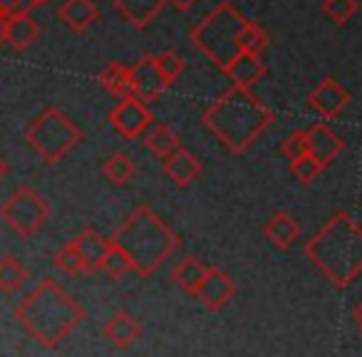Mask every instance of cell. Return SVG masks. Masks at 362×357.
Listing matches in <instances>:
<instances>
[{
  "mask_svg": "<svg viewBox=\"0 0 362 357\" xmlns=\"http://www.w3.org/2000/svg\"><path fill=\"white\" fill-rule=\"evenodd\" d=\"M156 67H159V72L164 75V80L169 82V85H174L187 65H184V57H181L179 52L166 50V52H161V55H156Z\"/></svg>",
  "mask_w": 362,
  "mask_h": 357,
  "instance_id": "obj_31",
  "label": "cell"
},
{
  "mask_svg": "<svg viewBox=\"0 0 362 357\" xmlns=\"http://www.w3.org/2000/svg\"><path fill=\"white\" fill-rule=\"evenodd\" d=\"M352 315H355V320H357V322H360V320H362V300H360V303H357V305H355V308H352Z\"/></svg>",
  "mask_w": 362,
  "mask_h": 357,
  "instance_id": "obj_36",
  "label": "cell"
},
{
  "mask_svg": "<svg viewBox=\"0 0 362 357\" xmlns=\"http://www.w3.org/2000/svg\"><path fill=\"white\" fill-rule=\"evenodd\" d=\"M345 149V141L325 124V122H315L308 129V154H313L322 166L332 164L340 156V151Z\"/></svg>",
  "mask_w": 362,
  "mask_h": 357,
  "instance_id": "obj_14",
  "label": "cell"
},
{
  "mask_svg": "<svg viewBox=\"0 0 362 357\" xmlns=\"http://www.w3.org/2000/svg\"><path fill=\"white\" fill-rule=\"evenodd\" d=\"M110 122L117 134H122L124 139H136V136H144V131L154 124V117L144 100L129 95L117 102V107L110 112Z\"/></svg>",
  "mask_w": 362,
  "mask_h": 357,
  "instance_id": "obj_8",
  "label": "cell"
},
{
  "mask_svg": "<svg viewBox=\"0 0 362 357\" xmlns=\"http://www.w3.org/2000/svg\"><path fill=\"white\" fill-rule=\"evenodd\" d=\"M305 258L332 283L347 288L362 273V226L345 211H335L330 221L303 246Z\"/></svg>",
  "mask_w": 362,
  "mask_h": 357,
  "instance_id": "obj_1",
  "label": "cell"
},
{
  "mask_svg": "<svg viewBox=\"0 0 362 357\" xmlns=\"http://www.w3.org/2000/svg\"><path fill=\"white\" fill-rule=\"evenodd\" d=\"M105 337L115 347L127 350V347H132L141 337V325L129 315V312L119 310L105 322Z\"/></svg>",
  "mask_w": 362,
  "mask_h": 357,
  "instance_id": "obj_19",
  "label": "cell"
},
{
  "mask_svg": "<svg viewBox=\"0 0 362 357\" xmlns=\"http://www.w3.org/2000/svg\"><path fill=\"white\" fill-rule=\"evenodd\" d=\"M161 169H164L166 179H169L174 187L189 189L199 176H202V161H199L189 149L179 146V149H174L169 156L161 159Z\"/></svg>",
  "mask_w": 362,
  "mask_h": 357,
  "instance_id": "obj_12",
  "label": "cell"
},
{
  "mask_svg": "<svg viewBox=\"0 0 362 357\" xmlns=\"http://www.w3.org/2000/svg\"><path fill=\"white\" fill-rule=\"evenodd\" d=\"M283 156L288 159H298V156L308 154V129H296L283 139L281 144Z\"/></svg>",
  "mask_w": 362,
  "mask_h": 357,
  "instance_id": "obj_32",
  "label": "cell"
},
{
  "mask_svg": "<svg viewBox=\"0 0 362 357\" xmlns=\"http://www.w3.org/2000/svg\"><path fill=\"white\" fill-rule=\"evenodd\" d=\"M223 72H226L228 82H231L233 87L251 90V87L256 85V82H261V77L266 75V62H263L261 55H256V52L241 50L226 67H223Z\"/></svg>",
  "mask_w": 362,
  "mask_h": 357,
  "instance_id": "obj_13",
  "label": "cell"
},
{
  "mask_svg": "<svg viewBox=\"0 0 362 357\" xmlns=\"http://www.w3.org/2000/svg\"><path fill=\"white\" fill-rule=\"evenodd\" d=\"M322 169H325V166L313 154H303V156H298V159H291V174L296 176V182H300L303 187L315 182L317 176L322 174Z\"/></svg>",
  "mask_w": 362,
  "mask_h": 357,
  "instance_id": "obj_27",
  "label": "cell"
},
{
  "mask_svg": "<svg viewBox=\"0 0 362 357\" xmlns=\"http://www.w3.org/2000/svg\"><path fill=\"white\" fill-rule=\"evenodd\" d=\"M322 13L330 18L335 25H345L357 13V0H322Z\"/></svg>",
  "mask_w": 362,
  "mask_h": 357,
  "instance_id": "obj_29",
  "label": "cell"
},
{
  "mask_svg": "<svg viewBox=\"0 0 362 357\" xmlns=\"http://www.w3.org/2000/svg\"><path fill=\"white\" fill-rule=\"evenodd\" d=\"M209 268L204 261H199L197 256H187L184 261H179L174 266V271H171V278H174V283L181 288V291L187 293V295H197L199 288H202L204 278H206Z\"/></svg>",
  "mask_w": 362,
  "mask_h": 357,
  "instance_id": "obj_20",
  "label": "cell"
},
{
  "mask_svg": "<svg viewBox=\"0 0 362 357\" xmlns=\"http://www.w3.org/2000/svg\"><path fill=\"white\" fill-rule=\"evenodd\" d=\"M102 273H105L107 278H112V281H119V278H124L127 273H132L129 258H127V253L122 251V248H117L115 243H112L110 253H107V261H105V266H102Z\"/></svg>",
  "mask_w": 362,
  "mask_h": 357,
  "instance_id": "obj_28",
  "label": "cell"
},
{
  "mask_svg": "<svg viewBox=\"0 0 362 357\" xmlns=\"http://www.w3.org/2000/svg\"><path fill=\"white\" fill-rule=\"evenodd\" d=\"M28 281V268L16 256L6 253L0 256V291L3 293H16L23 283Z\"/></svg>",
  "mask_w": 362,
  "mask_h": 357,
  "instance_id": "obj_24",
  "label": "cell"
},
{
  "mask_svg": "<svg viewBox=\"0 0 362 357\" xmlns=\"http://www.w3.org/2000/svg\"><path fill=\"white\" fill-rule=\"evenodd\" d=\"M72 241H75L77 251H80L82 261H85L87 271H90V276L92 273H102V266H105V261H107V253H110V248H112L110 238L102 236L97 228L87 226L85 231L77 233V238H72Z\"/></svg>",
  "mask_w": 362,
  "mask_h": 357,
  "instance_id": "obj_15",
  "label": "cell"
},
{
  "mask_svg": "<svg viewBox=\"0 0 362 357\" xmlns=\"http://www.w3.org/2000/svg\"><path fill=\"white\" fill-rule=\"evenodd\" d=\"M268 47V35L266 30H263L258 23H246V28H243L241 33V50L243 52H256V55H261L263 50Z\"/></svg>",
  "mask_w": 362,
  "mask_h": 357,
  "instance_id": "obj_30",
  "label": "cell"
},
{
  "mask_svg": "<svg viewBox=\"0 0 362 357\" xmlns=\"http://www.w3.org/2000/svg\"><path fill=\"white\" fill-rule=\"evenodd\" d=\"M60 21L70 28L72 33H85L87 28H92L100 18V8L92 0H65L57 11Z\"/></svg>",
  "mask_w": 362,
  "mask_h": 357,
  "instance_id": "obj_18",
  "label": "cell"
},
{
  "mask_svg": "<svg viewBox=\"0 0 362 357\" xmlns=\"http://www.w3.org/2000/svg\"><path fill=\"white\" fill-rule=\"evenodd\" d=\"M16 320L42 347L55 350L82 320V305L52 278H42L16 308Z\"/></svg>",
  "mask_w": 362,
  "mask_h": 357,
  "instance_id": "obj_2",
  "label": "cell"
},
{
  "mask_svg": "<svg viewBox=\"0 0 362 357\" xmlns=\"http://www.w3.org/2000/svg\"><path fill=\"white\" fill-rule=\"evenodd\" d=\"M52 266H55L57 271L65 273V276H72V278L90 276V271H87L85 261H82L80 251H77V246H75V241H70L67 246H62L60 251L55 253V258H52Z\"/></svg>",
  "mask_w": 362,
  "mask_h": 357,
  "instance_id": "obj_26",
  "label": "cell"
},
{
  "mask_svg": "<svg viewBox=\"0 0 362 357\" xmlns=\"http://www.w3.org/2000/svg\"><path fill=\"white\" fill-rule=\"evenodd\" d=\"M144 146L149 149L151 156L164 159V156H169L174 149H179L181 141H179V134H176L171 127L159 122V124H151L149 129L144 131Z\"/></svg>",
  "mask_w": 362,
  "mask_h": 357,
  "instance_id": "obj_22",
  "label": "cell"
},
{
  "mask_svg": "<svg viewBox=\"0 0 362 357\" xmlns=\"http://www.w3.org/2000/svg\"><path fill=\"white\" fill-rule=\"evenodd\" d=\"M8 169H11V166H8V161H6V156L0 154V182H3V179H6V174H8Z\"/></svg>",
  "mask_w": 362,
  "mask_h": 357,
  "instance_id": "obj_35",
  "label": "cell"
},
{
  "mask_svg": "<svg viewBox=\"0 0 362 357\" xmlns=\"http://www.w3.org/2000/svg\"><path fill=\"white\" fill-rule=\"evenodd\" d=\"M350 100H352L350 92H347L345 87H340V82H335L332 77L322 80L320 85H317L315 90H310V95H308V105L320 117H325V119H332V117L340 115V112L350 105Z\"/></svg>",
  "mask_w": 362,
  "mask_h": 357,
  "instance_id": "obj_11",
  "label": "cell"
},
{
  "mask_svg": "<svg viewBox=\"0 0 362 357\" xmlns=\"http://www.w3.org/2000/svg\"><path fill=\"white\" fill-rule=\"evenodd\" d=\"M233 295H236V283H233V278L228 276V273H223L221 268H214V266L209 268L206 278H204L202 288H199V293H197V298L204 303V308L218 312L233 300Z\"/></svg>",
  "mask_w": 362,
  "mask_h": 357,
  "instance_id": "obj_10",
  "label": "cell"
},
{
  "mask_svg": "<svg viewBox=\"0 0 362 357\" xmlns=\"http://www.w3.org/2000/svg\"><path fill=\"white\" fill-rule=\"evenodd\" d=\"M246 23V18L228 0H223L192 30V42L223 70L241 52V33Z\"/></svg>",
  "mask_w": 362,
  "mask_h": 357,
  "instance_id": "obj_5",
  "label": "cell"
},
{
  "mask_svg": "<svg viewBox=\"0 0 362 357\" xmlns=\"http://www.w3.org/2000/svg\"><path fill=\"white\" fill-rule=\"evenodd\" d=\"M206 129L233 154H243L276 119L273 110L251 95V90L233 87L204 110Z\"/></svg>",
  "mask_w": 362,
  "mask_h": 357,
  "instance_id": "obj_3",
  "label": "cell"
},
{
  "mask_svg": "<svg viewBox=\"0 0 362 357\" xmlns=\"http://www.w3.org/2000/svg\"><path fill=\"white\" fill-rule=\"evenodd\" d=\"M115 11L136 30H146L149 23L161 13L166 0H112Z\"/></svg>",
  "mask_w": 362,
  "mask_h": 357,
  "instance_id": "obj_16",
  "label": "cell"
},
{
  "mask_svg": "<svg viewBox=\"0 0 362 357\" xmlns=\"http://www.w3.org/2000/svg\"><path fill=\"white\" fill-rule=\"evenodd\" d=\"M134 171H136L134 161H132V156L124 154V151H117V154H112L110 159L102 164V174H105L107 179H110V184H115V187H124L132 176H134Z\"/></svg>",
  "mask_w": 362,
  "mask_h": 357,
  "instance_id": "obj_25",
  "label": "cell"
},
{
  "mask_svg": "<svg viewBox=\"0 0 362 357\" xmlns=\"http://www.w3.org/2000/svg\"><path fill=\"white\" fill-rule=\"evenodd\" d=\"M40 37V25L30 13H16L8 16V45L16 52H25Z\"/></svg>",
  "mask_w": 362,
  "mask_h": 357,
  "instance_id": "obj_17",
  "label": "cell"
},
{
  "mask_svg": "<svg viewBox=\"0 0 362 357\" xmlns=\"http://www.w3.org/2000/svg\"><path fill=\"white\" fill-rule=\"evenodd\" d=\"M8 42V16H0V45Z\"/></svg>",
  "mask_w": 362,
  "mask_h": 357,
  "instance_id": "obj_34",
  "label": "cell"
},
{
  "mask_svg": "<svg viewBox=\"0 0 362 357\" xmlns=\"http://www.w3.org/2000/svg\"><path fill=\"white\" fill-rule=\"evenodd\" d=\"M100 85L110 92L112 97H129L132 95V82H129V67L119 65V62H110L105 70L100 72Z\"/></svg>",
  "mask_w": 362,
  "mask_h": 357,
  "instance_id": "obj_23",
  "label": "cell"
},
{
  "mask_svg": "<svg viewBox=\"0 0 362 357\" xmlns=\"http://www.w3.org/2000/svg\"><path fill=\"white\" fill-rule=\"evenodd\" d=\"M117 248L127 253L132 273L149 278L159 266H164L171 253L179 248V236L161 221L149 206H139L110 238Z\"/></svg>",
  "mask_w": 362,
  "mask_h": 357,
  "instance_id": "obj_4",
  "label": "cell"
},
{
  "mask_svg": "<svg viewBox=\"0 0 362 357\" xmlns=\"http://www.w3.org/2000/svg\"><path fill=\"white\" fill-rule=\"evenodd\" d=\"M0 218L23 238H30L50 218V206L33 187L23 184L0 206Z\"/></svg>",
  "mask_w": 362,
  "mask_h": 357,
  "instance_id": "obj_7",
  "label": "cell"
},
{
  "mask_svg": "<svg viewBox=\"0 0 362 357\" xmlns=\"http://www.w3.org/2000/svg\"><path fill=\"white\" fill-rule=\"evenodd\" d=\"M129 82L132 95L144 102H156L171 87L156 67V55H144L129 65Z\"/></svg>",
  "mask_w": 362,
  "mask_h": 357,
  "instance_id": "obj_9",
  "label": "cell"
},
{
  "mask_svg": "<svg viewBox=\"0 0 362 357\" xmlns=\"http://www.w3.org/2000/svg\"><path fill=\"white\" fill-rule=\"evenodd\" d=\"M357 325H360V332H362V320H360V322H357Z\"/></svg>",
  "mask_w": 362,
  "mask_h": 357,
  "instance_id": "obj_38",
  "label": "cell"
},
{
  "mask_svg": "<svg viewBox=\"0 0 362 357\" xmlns=\"http://www.w3.org/2000/svg\"><path fill=\"white\" fill-rule=\"evenodd\" d=\"M166 3H169V6L174 8V11L184 13V11H189V8H192L194 3H197V0H166Z\"/></svg>",
  "mask_w": 362,
  "mask_h": 357,
  "instance_id": "obj_33",
  "label": "cell"
},
{
  "mask_svg": "<svg viewBox=\"0 0 362 357\" xmlns=\"http://www.w3.org/2000/svg\"><path fill=\"white\" fill-rule=\"evenodd\" d=\"M33 3H35V8H37V6H47L50 0H33Z\"/></svg>",
  "mask_w": 362,
  "mask_h": 357,
  "instance_id": "obj_37",
  "label": "cell"
},
{
  "mask_svg": "<svg viewBox=\"0 0 362 357\" xmlns=\"http://www.w3.org/2000/svg\"><path fill=\"white\" fill-rule=\"evenodd\" d=\"M25 141L45 164H57L82 141V129L62 110L47 107L28 124Z\"/></svg>",
  "mask_w": 362,
  "mask_h": 357,
  "instance_id": "obj_6",
  "label": "cell"
},
{
  "mask_svg": "<svg viewBox=\"0 0 362 357\" xmlns=\"http://www.w3.org/2000/svg\"><path fill=\"white\" fill-rule=\"evenodd\" d=\"M263 233H266V238L273 243V246L286 251V248H291L293 243L298 241V236H300V226H298V221L291 216V213L278 211L268 218Z\"/></svg>",
  "mask_w": 362,
  "mask_h": 357,
  "instance_id": "obj_21",
  "label": "cell"
}]
</instances>
